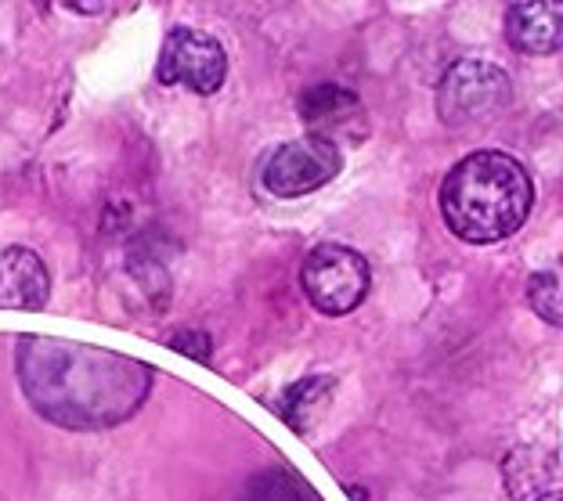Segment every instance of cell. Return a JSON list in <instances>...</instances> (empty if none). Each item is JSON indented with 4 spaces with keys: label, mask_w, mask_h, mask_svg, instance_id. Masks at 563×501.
Listing matches in <instances>:
<instances>
[{
    "label": "cell",
    "mask_w": 563,
    "mask_h": 501,
    "mask_svg": "<svg viewBox=\"0 0 563 501\" xmlns=\"http://www.w3.org/2000/svg\"><path fill=\"white\" fill-rule=\"evenodd\" d=\"M15 368L36 415L73 433L120 426L152 390V368L145 361L73 339L25 336Z\"/></svg>",
    "instance_id": "obj_1"
},
{
    "label": "cell",
    "mask_w": 563,
    "mask_h": 501,
    "mask_svg": "<svg viewBox=\"0 0 563 501\" xmlns=\"http://www.w3.org/2000/svg\"><path fill=\"white\" fill-rule=\"evenodd\" d=\"M534 205V181L506 152H473L448 170L441 216L455 238L492 246L523 227Z\"/></svg>",
    "instance_id": "obj_2"
},
{
    "label": "cell",
    "mask_w": 563,
    "mask_h": 501,
    "mask_svg": "<svg viewBox=\"0 0 563 501\" xmlns=\"http://www.w3.org/2000/svg\"><path fill=\"white\" fill-rule=\"evenodd\" d=\"M368 260L351 246L340 242H322L303 256L300 267V286L303 297L314 303V311H322L325 318H343L354 307H362L368 297Z\"/></svg>",
    "instance_id": "obj_3"
},
{
    "label": "cell",
    "mask_w": 563,
    "mask_h": 501,
    "mask_svg": "<svg viewBox=\"0 0 563 501\" xmlns=\"http://www.w3.org/2000/svg\"><path fill=\"white\" fill-rule=\"evenodd\" d=\"M514 98L509 76L481 58H463L441 76L438 84V112L448 126H470L495 120Z\"/></svg>",
    "instance_id": "obj_4"
},
{
    "label": "cell",
    "mask_w": 563,
    "mask_h": 501,
    "mask_svg": "<svg viewBox=\"0 0 563 501\" xmlns=\"http://www.w3.org/2000/svg\"><path fill=\"white\" fill-rule=\"evenodd\" d=\"M343 170V156L336 145H329L322 137H297L278 145L267 156L261 170V185L267 196L275 199H300L311 191L325 188L329 181H336Z\"/></svg>",
    "instance_id": "obj_5"
},
{
    "label": "cell",
    "mask_w": 563,
    "mask_h": 501,
    "mask_svg": "<svg viewBox=\"0 0 563 501\" xmlns=\"http://www.w3.org/2000/svg\"><path fill=\"white\" fill-rule=\"evenodd\" d=\"M228 76V55L217 36L174 25L159 47L156 80L163 87H188L191 94H217Z\"/></svg>",
    "instance_id": "obj_6"
},
{
    "label": "cell",
    "mask_w": 563,
    "mask_h": 501,
    "mask_svg": "<svg viewBox=\"0 0 563 501\" xmlns=\"http://www.w3.org/2000/svg\"><path fill=\"white\" fill-rule=\"evenodd\" d=\"M300 120L311 137H322L329 145H362L368 137V115L362 98L340 84H314L297 101Z\"/></svg>",
    "instance_id": "obj_7"
},
{
    "label": "cell",
    "mask_w": 563,
    "mask_h": 501,
    "mask_svg": "<svg viewBox=\"0 0 563 501\" xmlns=\"http://www.w3.org/2000/svg\"><path fill=\"white\" fill-rule=\"evenodd\" d=\"M51 275L33 249L11 246L0 253V311H44Z\"/></svg>",
    "instance_id": "obj_8"
},
{
    "label": "cell",
    "mask_w": 563,
    "mask_h": 501,
    "mask_svg": "<svg viewBox=\"0 0 563 501\" xmlns=\"http://www.w3.org/2000/svg\"><path fill=\"white\" fill-rule=\"evenodd\" d=\"M506 41L523 55H556L563 47V4H545V0L509 4Z\"/></svg>",
    "instance_id": "obj_9"
},
{
    "label": "cell",
    "mask_w": 563,
    "mask_h": 501,
    "mask_svg": "<svg viewBox=\"0 0 563 501\" xmlns=\"http://www.w3.org/2000/svg\"><path fill=\"white\" fill-rule=\"evenodd\" d=\"M336 387H340L336 376H325V371L292 382V387L282 393V401H278L282 422H286L289 430H297V433H311L318 422L325 419L332 397H336Z\"/></svg>",
    "instance_id": "obj_10"
},
{
    "label": "cell",
    "mask_w": 563,
    "mask_h": 501,
    "mask_svg": "<svg viewBox=\"0 0 563 501\" xmlns=\"http://www.w3.org/2000/svg\"><path fill=\"white\" fill-rule=\"evenodd\" d=\"M556 477V458L553 452H539V447H520L506 461V487L514 498H542L553 491Z\"/></svg>",
    "instance_id": "obj_11"
},
{
    "label": "cell",
    "mask_w": 563,
    "mask_h": 501,
    "mask_svg": "<svg viewBox=\"0 0 563 501\" xmlns=\"http://www.w3.org/2000/svg\"><path fill=\"white\" fill-rule=\"evenodd\" d=\"M239 501H318V494L307 487L297 472L289 469H267L242 487Z\"/></svg>",
    "instance_id": "obj_12"
},
{
    "label": "cell",
    "mask_w": 563,
    "mask_h": 501,
    "mask_svg": "<svg viewBox=\"0 0 563 501\" xmlns=\"http://www.w3.org/2000/svg\"><path fill=\"white\" fill-rule=\"evenodd\" d=\"M528 303L534 307V314L545 318L549 325H560L563 307H560V278L556 271H542L528 281Z\"/></svg>",
    "instance_id": "obj_13"
},
{
    "label": "cell",
    "mask_w": 563,
    "mask_h": 501,
    "mask_svg": "<svg viewBox=\"0 0 563 501\" xmlns=\"http://www.w3.org/2000/svg\"><path fill=\"white\" fill-rule=\"evenodd\" d=\"M170 346L177 354L196 357V361H210V339L202 336V332H177V336L170 339Z\"/></svg>",
    "instance_id": "obj_14"
},
{
    "label": "cell",
    "mask_w": 563,
    "mask_h": 501,
    "mask_svg": "<svg viewBox=\"0 0 563 501\" xmlns=\"http://www.w3.org/2000/svg\"><path fill=\"white\" fill-rule=\"evenodd\" d=\"M534 501H560V491H549V494H542V498H534Z\"/></svg>",
    "instance_id": "obj_15"
}]
</instances>
